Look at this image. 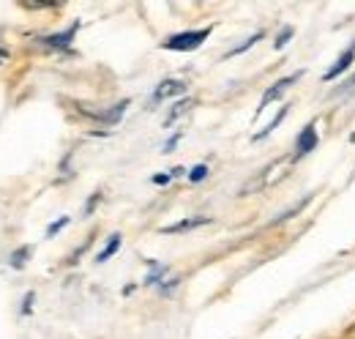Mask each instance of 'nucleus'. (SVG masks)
Here are the masks:
<instances>
[{
    "mask_svg": "<svg viewBox=\"0 0 355 339\" xmlns=\"http://www.w3.org/2000/svg\"><path fill=\"white\" fill-rule=\"evenodd\" d=\"M284 118H287V107H279V113H276V118H273V121H270V124H268V126L263 129V131H257V134H254L252 140H254V142H260V140H266L268 134H273V131L279 129V124H282Z\"/></svg>",
    "mask_w": 355,
    "mask_h": 339,
    "instance_id": "9b49d317",
    "label": "nucleus"
},
{
    "mask_svg": "<svg viewBox=\"0 0 355 339\" xmlns=\"http://www.w3.org/2000/svg\"><path fill=\"white\" fill-rule=\"evenodd\" d=\"M77 31H80V22H71L66 31L44 36V39H42V44H44V47H49V49H69V47H71V42H74V36H77Z\"/></svg>",
    "mask_w": 355,
    "mask_h": 339,
    "instance_id": "423d86ee",
    "label": "nucleus"
},
{
    "mask_svg": "<svg viewBox=\"0 0 355 339\" xmlns=\"http://www.w3.org/2000/svg\"><path fill=\"white\" fill-rule=\"evenodd\" d=\"M173 178H175V175H173V170H170V172H162V175H153L150 181H153L156 186H167V183H170Z\"/></svg>",
    "mask_w": 355,
    "mask_h": 339,
    "instance_id": "6ab92c4d",
    "label": "nucleus"
},
{
    "mask_svg": "<svg viewBox=\"0 0 355 339\" xmlns=\"http://www.w3.org/2000/svg\"><path fill=\"white\" fill-rule=\"evenodd\" d=\"M311 197H314V195H306V197H304L301 203H295L293 208H287V211L282 213V216H276V219H273L270 224H282V222H287V219H293L295 213H301V211H304V208H306V206H309V203H311Z\"/></svg>",
    "mask_w": 355,
    "mask_h": 339,
    "instance_id": "ddd939ff",
    "label": "nucleus"
},
{
    "mask_svg": "<svg viewBox=\"0 0 355 339\" xmlns=\"http://www.w3.org/2000/svg\"><path fill=\"white\" fill-rule=\"evenodd\" d=\"M132 101L129 99H123V101H118V104H112L110 110H96V113H85L90 118H96L98 124H104V126H115L123 115H126V107H129Z\"/></svg>",
    "mask_w": 355,
    "mask_h": 339,
    "instance_id": "39448f33",
    "label": "nucleus"
},
{
    "mask_svg": "<svg viewBox=\"0 0 355 339\" xmlns=\"http://www.w3.org/2000/svg\"><path fill=\"white\" fill-rule=\"evenodd\" d=\"M178 140H180V134H175V137H170V140H167V145H164V154H170V151L175 148V145H178Z\"/></svg>",
    "mask_w": 355,
    "mask_h": 339,
    "instance_id": "4be33fe9",
    "label": "nucleus"
},
{
    "mask_svg": "<svg viewBox=\"0 0 355 339\" xmlns=\"http://www.w3.org/2000/svg\"><path fill=\"white\" fill-rule=\"evenodd\" d=\"M317 142H320V134H317V124H306V126L301 129V134L295 137V154H293V162H298V159L309 156L311 151L317 148Z\"/></svg>",
    "mask_w": 355,
    "mask_h": 339,
    "instance_id": "7ed1b4c3",
    "label": "nucleus"
},
{
    "mask_svg": "<svg viewBox=\"0 0 355 339\" xmlns=\"http://www.w3.org/2000/svg\"><path fill=\"white\" fill-rule=\"evenodd\" d=\"M148 265H150V274L145 276V288H153V285H159V282L167 276V271H170V268H167V265H162V263H156V260H150Z\"/></svg>",
    "mask_w": 355,
    "mask_h": 339,
    "instance_id": "9d476101",
    "label": "nucleus"
},
{
    "mask_svg": "<svg viewBox=\"0 0 355 339\" xmlns=\"http://www.w3.org/2000/svg\"><path fill=\"white\" fill-rule=\"evenodd\" d=\"M186 93V83H180V80H164V83H159V88L153 90V104H159V101H164V99H173V96H183Z\"/></svg>",
    "mask_w": 355,
    "mask_h": 339,
    "instance_id": "0eeeda50",
    "label": "nucleus"
},
{
    "mask_svg": "<svg viewBox=\"0 0 355 339\" xmlns=\"http://www.w3.org/2000/svg\"><path fill=\"white\" fill-rule=\"evenodd\" d=\"M263 36H266V33H263V31H257V33H252V36H249V39H246V42H243V44H238V47H232V49H230V52H227V58H232V55H243V52H246V49H252V47H254V44L260 42V39H263Z\"/></svg>",
    "mask_w": 355,
    "mask_h": 339,
    "instance_id": "4468645a",
    "label": "nucleus"
},
{
    "mask_svg": "<svg viewBox=\"0 0 355 339\" xmlns=\"http://www.w3.org/2000/svg\"><path fill=\"white\" fill-rule=\"evenodd\" d=\"M101 203V192H96V195H90V200L85 203V216H90L93 213V208Z\"/></svg>",
    "mask_w": 355,
    "mask_h": 339,
    "instance_id": "aec40b11",
    "label": "nucleus"
},
{
    "mask_svg": "<svg viewBox=\"0 0 355 339\" xmlns=\"http://www.w3.org/2000/svg\"><path fill=\"white\" fill-rule=\"evenodd\" d=\"M353 63H355V42L350 44V47H347V49H345V52H342L336 60H334V66H331V69L322 74V80H325V83L339 80L345 72H350V69H353Z\"/></svg>",
    "mask_w": 355,
    "mask_h": 339,
    "instance_id": "20e7f679",
    "label": "nucleus"
},
{
    "mask_svg": "<svg viewBox=\"0 0 355 339\" xmlns=\"http://www.w3.org/2000/svg\"><path fill=\"white\" fill-rule=\"evenodd\" d=\"M31 252H33V247H19L17 252H11V257H8V263H11L14 268H22V265H25V260L31 257Z\"/></svg>",
    "mask_w": 355,
    "mask_h": 339,
    "instance_id": "2eb2a0df",
    "label": "nucleus"
},
{
    "mask_svg": "<svg viewBox=\"0 0 355 339\" xmlns=\"http://www.w3.org/2000/svg\"><path fill=\"white\" fill-rule=\"evenodd\" d=\"M69 222H71V219H69V216H60V219H58V222H52V224H49V227H46V238H55V235H58V233H60V230H63V227H66V224H69Z\"/></svg>",
    "mask_w": 355,
    "mask_h": 339,
    "instance_id": "a211bd4d",
    "label": "nucleus"
},
{
    "mask_svg": "<svg viewBox=\"0 0 355 339\" xmlns=\"http://www.w3.org/2000/svg\"><path fill=\"white\" fill-rule=\"evenodd\" d=\"M31 309H33V293H28V296H25V306H22V312L28 315Z\"/></svg>",
    "mask_w": 355,
    "mask_h": 339,
    "instance_id": "5701e85b",
    "label": "nucleus"
},
{
    "mask_svg": "<svg viewBox=\"0 0 355 339\" xmlns=\"http://www.w3.org/2000/svg\"><path fill=\"white\" fill-rule=\"evenodd\" d=\"M191 104H194L191 99H180V101H175V107H173V110H170V115L164 118V126H170V124H175L178 118L183 115V113H189V110H191Z\"/></svg>",
    "mask_w": 355,
    "mask_h": 339,
    "instance_id": "f8f14e48",
    "label": "nucleus"
},
{
    "mask_svg": "<svg viewBox=\"0 0 355 339\" xmlns=\"http://www.w3.org/2000/svg\"><path fill=\"white\" fill-rule=\"evenodd\" d=\"M208 178V165H197V167L189 170V181L191 183H200V181H205Z\"/></svg>",
    "mask_w": 355,
    "mask_h": 339,
    "instance_id": "f3484780",
    "label": "nucleus"
},
{
    "mask_svg": "<svg viewBox=\"0 0 355 339\" xmlns=\"http://www.w3.org/2000/svg\"><path fill=\"white\" fill-rule=\"evenodd\" d=\"M293 33H295V31H293L290 25H284V28L279 31V36H276V42H273V49H284V47L290 44V39H293Z\"/></svg>",
    "mask_w": 355,
    "mask_h": 339,
    "instance_id": "dca6fc26",
    "label": "nucleus"
},
{
    "mask_svg": "<svg viewBox=\"0 0 355 339\" xmlns=\"http://www.w3.org/2000/svg\"><path fill=\"white\" fill-rule=\"evenodd\" d=\"M178 282H180L178 276H173V279H164V285H159V290H162V293H173V290L178 288Z\"/></svg>",
    "mask_w": 355,
    "mask_h": 339,
    "instance_id": "412c9836",
    "label": "nucleus"
},
{
    "mask_svg": "<svg viewBox=\"0 0 355 339\" xmlns=\"http://www.w3.org/2000/svg\"><path fill=\"white\" fill-rule=\"evenodd\" d=\"M121 244H123L121 233H112V235H110V241H107V247H104L101 252L96 254V263H107V260H110L112 254H115L118 249H121Z\"/></svg>",
    "mask_w": 355,
    "mask_h": 339,
    "instance_id": "1a4fd4ad",
    "label": "nucleus"
},
{
    "mask_svg": "<svg viewBox=\"0 0 355 339\" xmlns=\"http://www.w3.org/2000/svg\"><path fill=\"white\" fill-rule=\"evenodd\" d=\"M301 77H304V72L298 69V72H293V74H287V77L276 80V83L270 85V88H268L266 93H263V99H260V107H257V113H254V115H263V110H266L268 104H270V101H276V99H279V96H282V93H284V90H287L290 85L298 83Z\"/></svg>",
    "mask_w": 355,
    "mask_h": 339,
    "instance_id": "f03ea898",
    "label": "nucleus"
},
{
    "mask_svg": "<svg viewBox=\"0 0 355 339\" xmlns=\"http://www.w3.org/2000/svg\"><path fill=\"white\" fill-rule=\"evenodd\" d=\"M211 36V28H200V31H183V33H175L170 39L162 42V49H170V52H194L200 49L202 42Z\"/></svg>",
    "mask_w": 355,
    "mask_h": 339,
    "instance_id": "f257e3e1",
    "label": "nucleus"
},
{
    "mask_svg": "<svg viewBox=\"0 0 355 339\" xmlns=\"http://www.w3.org/2000/svg\"><path fill=\"white\" fill-rule=\"evenodd\" d=\"M205 224H211V216H194V219H180L175 224L162 227V233H164V235H175V233H189V230L205 227Z\"/></svg>",
    "mask_w": 355,
    "mask_h": 339,
    "instance_id": "6e6552de",
    "label": "nucleus"
}]
</instances>
